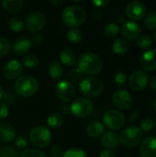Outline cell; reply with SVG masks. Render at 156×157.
Returning a JSON list of instances; mask_svg holds the SVG:
<instances>
[{
    "mask_svg": "<svg viewBox=\"0 0 156 157\" xmlns=\"http://www.w3.org/2000/svg\"><path fill=\"white\" fill-rule=\"evenodd\" d=\"M30 143L38 148H45L51 144V135L50 131L42 125L35 126L29 132Z\"/></svg>",
    "mask_w": 156,
    "mask_h": 157,
    "instance_id": "8992f818",
    "label": "cell"
},
{
    "mask_svg": "<svg viewBox=\"0 0 156 157\" xmlns=\"http://www.w3.org/2000/svg\"><path fill=\"white\" fill-rule=\"evenodd\" d=\"M31 48V40L26 36H20L15 40L12 45L13 52L17 55L26 54Z\"/></svg>",
    "mask_w": 156,
    "mask_h": 157,
    "instance_id": "ac0fdd59",
    "label": "cell"
},
{
    "mask_svg": "<svg viewBox=\"0 0 156 157\" xmlns=\"http://www.w3.org/2000/svg\"><path fill=\"white\" fill-rule=\"evenodd\" d=\"M31 43L35 45H40L43 42V36L41 34H34L31 38Z\"/></svg>",
    "mask_w": 156,
    "mask_h": 157,
    "instance_id": "7bdbcfd3",
    "label": "cell"
},
{
    "mask_svg": "<svg viewBox=\"0 0 156 157\" xmlns=\"http://www.w3.org/2000/svg\"><path fill=\"white\" fill-rule=\"evenodd\" d=\"M103 122L110 130H120L125 124V116L120 110L108 109L103 115Z\"/></svg>",
    "mask_w": 156,
    "mask_h": 157,
    "instance_id": "ba28073f",
    "label": "cell"
},
{
    "mask_svg": "<svg viewBox=\"0 0 156 157\" xmlns=\"http://www.w3.org/2000/svg\"><path fill=\"white\" fill-rule=\"evenodd\" d=\"M11 50V43L5 38H0V56H5L9 53Z\"/></svg>",
    "mask_w": 156,
    "mask_h": 157,
    "instance_id": "8d00e7d4",
    "label": "cell"
},
{
    "mask_svg": "<svg viewBox=\"0 0 156 157\" xmlns=\"http://www.w3.org/2000/svg\"><path fill=\"white\" fill-rule=\"evenodd\" d=\"M150 86H151V88H152L153 90L156 91V75H154V76L152 78V80H151V82H150Z\"/></svg>",
    "mask_w": 156,
    "mask_h": 157,
    "instance_id": "7dc6e473",
    "label": "cell"
},
{
    "mask_svg": "<svg viewBox=\"0 0 156 157\" xmlns=\"http://www.w3.org/2000/svg\"><path fill=\"white\" fill-rule=\"evenodd\" d=\"M39 89V83L31 75H22L15 83V90L21 97L33 96Z\"/></svg>",
    "mask_w": 156,
    "mask_h": 157,
    "instance_id": "277c9868",
    "label": "cell"
},
{
    "mask_svg": "<svg viewBox=\"0 0 156 157\" xmlns=\"http://www.w3.org/2000/svg\"><path fill=\"white\" fill-rule=\"evenodd\" d=\"M119 135L114 132H107L101 137V144L108 150L116 149L119 146Z\"/></svg>",
    "mask_w": 156,
    "mask_h": 157,
    "instance_id": "ffe728a7",
    "label": "cell"
},
{
    "mask_svg": "<svg viewBox=\"0 0 156 157\" xmlns=\"http://www.w3.org/2000/svg\"><path fill=\"white\" fill-rule=\"evenodd\" d=\"M15 144H16L17 147H18L20 149H25L29 145V141L24 136H18L17 138H16Z\"/></svg>",
    "mask_w": 156,
    "mask_h": 157,
    "instance_id": "ab89813d",
    "label": "cell"
},
{
    "mask_svg": "<svg viewBox=\"0 0 156 157\" xmlns=\"http://www.w3.org/2000/svg\"><path fill=\"white\" fill-rule=\"evenodd\" d=\"M0 157H18V152L12 146H4L0 149Z\"/></svg>",
    "mask_w": 156,
    "mask_h": 157,
    "instance_id": "836d02e7",
    "label": "cell"
},
{
    "mask_svg": "<svg viewBox=\"0 0 156 157\" xmlns=\"http://www.w3.org/2000/svg\"><path fill=\"white\" fill-rule=\"evenodd\" d=\"M16 137V130L9 122H0V142L10 143Z\"/></svg>",
    "mask_w": 156,
    "mask_h": 157,
    "instance_id": "d6986e66",
    "label": "cell"
},
{
    "mask_svg": "<svg viewBox=\"0 0 156 157\" xmlns=\"http://www.w3.org/2000/svg\"><path fill=\"white\" fill-rule=\"evenodd\" d=\"M63 157H86V154L82 149L74 147L65 151Z\"/></svg>",
    "mask_w": 156,
    "mask_h": 157,
    "instance_id": "d6a6232c",
    "label": "cell"
},
{
    "mask_svg": "<svg viewBox=\"0 0 156 157\" xmlns=\"http://www.w3.org/2000/svg\"><path fill=\"white\" fill-rule=\"evenodd\" d=\"M149 82V76L146 72L143 70L134 71L130 76L129 85L131 88L134 91H142L143 90Z\"/></svg>",
    "mask_w": 156,
    "mask_h": 157,
    "instance_id": "7c38bea8",
    "label": "cell"
},
{
    "mask_svg": "<svg viewBox=\"0 0 156 157\" xmlns=\"http://www.w3.org/2000/svg\"><path fill=\"white\" fill-rule=\"evenodd\" d=\"M82 76V72L77 68H73L72 70L69 71V73L67 74V78L69 80V82H75L78 81Z\"/></svg>",
    "mask_w": 156,
    "mask_h": 157,
    "instance_id": "74e56055",
    "label": "cell"
},
{
    "mask_svg": "<svg viewBox=\"0 0 156 157\" xmlns=\"http://www.w3.org/2000/svg\"><path fill=\"white\" fill-rule=\"evenodd\" d=\"M62 19L66 26L75 29L85 23L86 19V12L80 6H68L63 10Z\"/></svg>",
    "mask_w": 156,
    "mask_h": 157,
    "instance_id": "7a4b0ae2",
    "label": "cell"
},
{
    "mask_svg": "<svg viewBox=\"0 0 156 157\" xmlns=\"http://www.w3.org/2000/svg\"><path fill=\"white\" fill-rule=\"evenodd\" d=\"M19 157H47L46 155L40 151V150H38V149H33V148H30V149H26L25 151H23V153L20 155Z\"/></svg>",
    "mask_w": 156,
    "mask_h": 157,
    "instance_id": "d590c367",
    "label": "cell"
},
{
    "mask_svg": "<svg viewBox=\"0 0 156 157\" xmlns=\"http://www.w3.org/2000/svg\"><path fill=\"white\" fill-rule=\"evenodd\" d=\"M126 14L132 20H142L146 16V6L141 1H131L126 6Z\"/></svg>",
    "mask_w": 156,
    "mask_h": 157,
    "instance_id": "4fadbf2b",
    "label": "cell"
},
{
    "mask_svg": "<svg viewBox=\"0 0 156 157\" xmlns=\"http://www.w3.org/2000/svg\"><path fill=\"white\" fill-rule=\"evenodd\" d=\"M86 131V133L88 136H90L92 138H97L104 133L105 128L101 122H99L97 121H93L87 124Z\"/></svg>",
    "mask_w": 156,
    "mask_h": 157,
    "instance_id": "44dd1931",
    "label": "cell"
},
{
    "mask_svg": "<svg viewBox=\"0 0 156 157\" xmlns=\"http://www.w3.org/2000/svg\"><path fill=\"white\" fill-rule=\"evenodd\" d=\"M110 2L108 0H94L93 4L97 6V7H105L106 6H108Z\"/></svg>",
    "mask_w": 156,
    "mask_h": 157,
    "instance_id": "ee69618b",
    "label": "cell"
},
{
    "mask_svg": "<svg viewBox=\"0 0 156 157\" xmlns=\"http://www.w3.org/2000/svg\"><path fill=\"white\" fill-rule=\"evenodd\" d=\"M8 113H9V110H8V107L6 103L0 101V120L6 118Z\"/></svg>",
    "mask_w": 156,
    "mask_h": 157,
    "instance_id": "b9f144b4",
    "label": "cell"
},
{
    "mask_svg": "<svg viewBox=\"0 0 156 157\" xmlns=\"http://www.w3.org/2000/svg\"><path fill=\"white\" fill-rule=\"evenodd\" d=\"M121 33L123 37L130 40H137L142 33L141 26L134 21H126L121 28Z\"/></svg>",
    "mask_w": 156,
    "mask_h": 157,
    "instance_id": "5bb4252c",
    "label": "cell"
},
{
    "mask_svg": "<svg viewBox=\"0 0 156 157\" xmlns=\"http://www.w3.org/2000/svg\"><path fill=\"white\" fill-rule=\"evenodd\" d=\"M152 43V37L150 35L144 34V35H141L138 39H137V46L141 49H147L150 47Z\"/></svg>",
    "mask_w": 156,
    "mask_h": 157,
    "instance_id": "1f68e13d",
    "label": "cell"
},
{
    "mask_svg": "<svg viewBox=\"0 0 156 157\" xmlns=\"http://www.w3.org/2000/svg\"><path fill=\"white\" fill-rule=\"evenodd\" d=\"M66 37L68 39V40L74 44H76V43H79L82 39H83V33L80 29H70L67 34H66Z\"/></svg>",
    "mask_w": 156,
    "mask_h": 157,
    "instance_id": "83f0119b",
    "label": "cell"
},
{
    "mask_svg": "<svg viewBox=\"0 0 156 157\" xmlns=\"http://www.w3.org/2000/svg\"><path fill=\"white\" fill-rule=\"evenodd\" d=\"M63 123V117L62 114L60 113H52L51 114L48 119H47V124L51 127V128H60Z\"/></svg>",
    "mask_w": 156,
    "mask_h": 157,
    "instance_id": "484cf974",
    "label": "cell"
},
{
    "mask_svg": "<svg viewBox=\"0 0 156 157\" xmlns=\"http://www.w3.org/2000/svg\"><path fill=\"white\" fill-rule=\"evenodd\" d=\"M56 93L58 98L64 103L71 102L75 95V88L73 83L63 80L57 84L56 86Z\"/></svg>",
    "mask_w": 156,
    "mask_h": 157,
    "instance_id": "8fae6325",
    "label": "cell"
},
{
    "mask_svg": "<svg viewBox=\"0 0 156 157\" xmlns=\"http://www.w3.org/2000/svg\"><path fill=\"white\" fill-rule=\"evenodd\" d=\"M112 102L115 107L120 110H128L132 107L133 98L125 89H118L113 93Z\"/></svg>",
    "mask_w": 156,
    "mask_h": 157,
    "instance_id": "9c48e42d",
    "label": "cell"
},
{
    "mask_svg": "<svg viewBox=\"0 0 156 157\" xmlns=\"http://www.w3.org/2000/svg\"><path fill=\"white\" fill-rule=\"evenodd\" d=\"M8 26L10 29L14 32H19L24 28V21L17 16H14L9 18L8 20Z\"/></svg>",
    "mask_w": 156,
    "mask_h": 157,
    "instance_id": "4316f807",
    "label": "cell"
},
{
    "mask_svg": "<svg viewBox=\"0 0 156 157\" xmlns=\"http://www.w3.org/2000/svg\"><path fill=\"white\" fill-rule=\"evenodd\" d=\"M3 97H4V89H3V87L0 86V99H1Z\"/></svg>",
    "mask_w": 156,
    "mask_h": 157,
    "instance_id": "f907efd6",
    "label": "cell"
},
{
    "mask_svg": "<svg viewBox=\"0 0 156 157\" xmlns=\"http://www.w3.org/2000/svg\"><path fill=\"white\" fill-rule=\"evenodd\" d=\"M49 3L50 4H51V5H61V4H63V0H51V1H49Z\"/></svg>",
    "mask_w": 156,
    "mask_h": 157,
    "instance_id": "c3c4849f",
    "label": "cell"
},
{
    "mask_svg": "<svg viewBox=\"0 0 156 157\" xmlns=\"http://www.w3.org/2000/svg\"><path fill=\"white\" fill-rule=\"evenodd\" d=\"M155 127H156V120H155Z\"/></svg>",
    "mask_w": 156,
    "mask_h": 157,
    "instance_id": "db71d44e",
    "label": "cell"
},
{
    "mask_svg": "<svg viewBox=\"0 0 156 157\" xmlns=\"http://www.w3.org/2000/svg\"><path fill=\"white\" fill-rule=\"evenodd\" d=\"M144 26L149 30H154L156 29V11L153 10L146 14L144 17Z\"/></svg>",
    "mask_w": 156,
    "mask_h": 157,
    "instance_id": "f1b7e54d",
    "label": "cell"
},
{
    "mask_svg": "<svg viewBox=\"0 0 156 157\" xmlns=\"http://www.w3.org/2000/svg\"><path fill=\"white\" fill-rule=\"evenodd\" d=\"M140 64L145 71H155L156 49H151L143 52L140 58Z\"/></svg>",
    "mask_w": 156,
    "mask_h": 157,
    "instance_id": "2e32d148",
    "label": "cell"
},
{
    "mask_svg": "<svg viewBox=\"0 0 156 157\" xmlns=\"http://www.w3.org/2000/svg\"><path fill=\"white\" fill-rule=\"evenodd\" d=\"M119 26L116 23H109L104 28V34L108 38H114L119 33Z\"/></svg>",
    "mask_w": 156,
    "mask_h": 157,
    "instance_id": "f546056e",
    "label": "cell"
},
{
    "mask_svg": "<svg viewBox=\"0 0 156 157\" xmlns=\"http://www.w3.org/2000/svg\"><path fill=\"white\" fill-rule=\"evenodd\" d=\"M60 109H61L63 112H64V113L70 112V108L68 107V105H67L66 103H64V104H63L62 106H60Z\"/></svg>",
    "mask_w": 156,
    "mask_h": 157,
    "instance_id": "bcb514c9",
    "label": "cell"
},
{
    "mask_svg": "<svg viewBox=\"0 0 156 157\" xmlns=\"http://www.w3.org/2000/svg\"><path fill=\"white\" fill-rule=\"evenodd\" d=\"M1 4L6 11L11 14H15L22 9L24 3L22 0H3Z\"/></svg>",
    "mask_w": 156,
    "mask_h": 157,
    "instance_id": "603a6c76",
    "label": "cell"
},
{
    "mask_svg": "<svg viewBox=\"0 0 156 157\" xmlns=\"http://www.w3.org/2000/svg\"><path fill=\"white\" fill-rule=\"evenodd\" d=\"M99 157H115V155L111 150L105 149L100 153V156Z\"/></svg>",
    "mask_w": 156,
    "mask_h": 157,
    "instance_id": "f6af8a7d",
    "label": "cell"
},
{
    "mask_svg": "<svg viewBox=\"0 0 156 157\" xmlns=\"http://www.w3.org/2000/svg\"><path fill=\"white\" fill-rule=\"evenodd\" d=\"M49 74L53 80H60L63 75V68L59 62L53 61L49 65Z\"/></svg>",
    "mask_w": 156,
    "mask_h": 157,
    "instance_id": "d4e9b609",
    "label": "cell"
},
{
    "mask_svg": "<svg viewBox=\"0 0 156 157\" xmlns=\"http://www.w3.org/2000/svg\"><path fill=\"white\" fill-rule=\"evenodd\" d=\"M141 157H156V137H146L140 147Z\"/></svg>",
    "mask_w": 156,
    "mask_h": 157,
    "instance_id": "e0dca14e",
    "label": "cell"
},
{
    "mask_svg": "<svg viewBox=\"0 0 156 157\" xmlns=\"http://www.w3.org/2000/svg\"><path fill=\"white\" fill-rule=\"evenodd\" d=\"M80 92L88 98H97L100 96L104 90L103 82L97 77L88 76L85 77L79 83Z\"/></svg>",
    "mask_w": 156,
    "mask_h": 157,
    "instance_id": "3957f363",
    "label": "cell"
},
{
    "mask_svg": "<svg viewBox=\"0 0 156 157\" xmlns=\"http://www.w3.org/2000/svg\"><path fill=\"white\" fill-rule=\"evenodd\" d=\"M64 154V150L62 146L55 145L51 150V155L52 157H63Z\"/></svg>",
    "mask_w": 156,
    "mask_h": 157,
    "instance_id": "60d3db41",
    "label": "cell"
},
{
    "mask_svg": "<svg viewBox=\"0 0 156 157\" xmlns=\"http://www.w3.org/2000/svg\"><path fill=\"white\" fill-rule=\"evenodd\" d=\"M76 54L74 52V50L65 48L60 52V60L61 62L67 65V66H73L76 63Z\"/></svg>",
    "mask_w": 156,
    "mask_h": 157,
    "instance_id": "7402d4cb",
    "label": "cell"
},
{
    "mask_svg": "<svg viewBox=\"0 0 156 157\" xmlns=\"http://www.w3.org/2000/svg\"><path fill=\"white\" fill-rule=\"evenodd\" d=\"M22 64L16 60H11L6 63L3 68V75L6 79L13 80L18 77L22 73Z\"/></svg>",
    "mask_w": 156,
    "mask_h": 157,
    "instance_id": "9a60e30c",
    "label": "cell"
},
{
    "mask_svg": "<svg viewBox=\"0 0 156 157\" xmlns=\"http://www.w3.org/2000/svg\"><path fill=\"white\" fill-rule=\"evenodd\" d=\"M154 109H155L156 111V98H154Z\"/></svg>",
    "mask_w": 156,
    "mask_h": 157,
    "instance_id": "816d5d0a",
    "label": "cell"
},
{
    "mask_svg": "<svg viewBox=\"0 0 156 157\" xmlns=\"http://www.w3.org/2000/svg\"><path fill=\"white\" fill-rule=\"evenodd\" d=\"M129 49H130V44L125 39L119 38V39H116L113 41L112 50L117 54H120V55L126 54L128 52Z\"/></svg>",
    "mask_w": 156,
    "mask_h": 157,
    "instance_id": "cb8c5ba5",
    "label": "cell"
},
{
    "mask_svg": "<svg viewBox=\"0 0 156 157\" xmlns=\"http://www.w3.org/2000/svg\"><path fill=\"white\" fill-rule=\"evenodd\" d=\"M46 24V17L40 11H34L29 14L25 20V26L30 32H37L43 29Z\"/></svg>",
    "mask_w": 156,
    "mask_h": 157,
    "instance_id": "30bf717a",
    "label": "cell"
},
{
    "mask_svg": "<svg viewBox=\"0 0 156 157\" xmlns=\"http://www.w3.org/2000/svg\"><path fill=\"white\" fill-rule=\"evenodd\" d=\"M154 39H155V40H156V31H155V33H154Z\"/></svg>",
    "mask_w": 156,
    "mask_h": 157,
    "instance_id": "f5cc1de1",
    "label": "cell"
},
{
    "mask_svg": "<svg viewBox=\"0 0 156 157\" xmlns=\"http://www.w3.org/2000/svg\"><path fill=\"white\" fill-rule=\"evenodd\" d=\"M78 69L86 75H94L102 71L103 61L96 53L92 52H86L82 53L77 60Z\"/></svg>",
    "mask_w": 156,
    "mask_h": 157,
    "instance_id": "6da1fadb",
    "label": "cell"
},
{
    "mask_svg": "<svg viewBox=\"0 0 156 157\" xmlns=\"http://www.w3.org/2000/svg\"><path fill=\"white\" fill-rule=\"evenodd\" d=\"M154 128V121L150 117H146L141 121V130L143 132H150Z\"/></svg>",
    "mask_w": 156,
    "mask_h": 157,
    "instance_id": "f35d334b",
    "label": "cell"
},
{
    "mask_svg": "<svg viewBox=\"0 0 156 157\" xmlns=\"http://www.w3.org/2000/svg\"><path fill=\"white\" fill-rule=\"evenodd\" d=\"M143 131L137 126H129L122 130L119 139L122 145L128 148H133L137 146L143 139Z\"/></svg>",
    "mask_w": 156,
    "mask_h": 157,
    "instance_id": "5b68a950",
    "label": "cell"
},
{
    "mask_svg": "<svg viewBox=\"0 0 156 157\" xmlns=\"http://www.w3.org/2000/svg\"><path fill=\"white\" fill-rule=\"evenodd\" d=\"M137 117H138V113H137V112H133V113L130 116V121H134Z\"/></svg>",
    "mask_w": 156,
    "mask_h": 157,
    "instance_id": "681fc988",
    "label": "cell"
},
{
    "mask_svg": "<svg viewBox=\"0 0 156 157\" xmlns=\"http://www.w3.org/2000/svg\"><path fill=\"white\" fill-rule=\"evenodd\" d=\"M94 109L93 102L85 97L76 98L70 106V112L76 118H86Z\"/></svg>",
    "mask_w": 156,
    "mask_h": 157,
    "instance_id": "52a82bcc",
    "label": "cell"
},
{
    "mask_svg": "<svg viewBox=\"0 0 156 157\" xmlns=\"http://www.w3.org/2000/svg\"><path fill=\"white\" fill-rule=\"evenodd\" d=\"M39 63V57L35 54H28L23 58V64L28 68H33Z\"/></svg>",
    "mask_w": 156,
    "mask_h": 157,
    "instance_id": "4dcf8cb0",
    "label": "cell"
},
{
    "mask_svg": "<svg viewBox=\"0 0 156 157\" xmlns=\"http://www.w3.org/2000/svg\"><path fill=\"white\" fill-rule=\"evenodd\" d=\"M127 79H128V76L127 75L124 73V72H117L115 76H114V82L116 84L117 86L119 87H122L126 85L127 83Z\"/></svg>",
    "mask_w": 156,
    "mask_h": 157,
    "instance_id": "e575fe53",
    "label": "cell"
}]
</instances>
